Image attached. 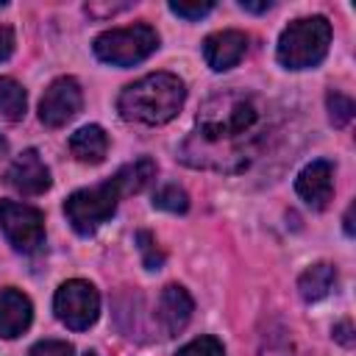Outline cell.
Masks as SVG:
<instances>
[{
  "instance_id": "cell-15",
  "label": "cell",
  "mask_w": 356,
  "mask_h": 356,
  "mask_svg": "<svg viewBox=\"0 0 356 356\" xmlns=\"http://www.w3.org/2000/svg\"><path fill=\"white\" fill-rule=\"evenodd\" d=\"M153 178H156V161H153L150 156H142V159H136V161H128V164H122V167L111 175V181L117 184L120 195H136V192H142L147 184H153Z\"/></svg>"
},
{
  "instance_id": "cell-6",
  "label": "cell",
  "mask_w": 356,
  "mask_h": 356,
  "mask_svg": "<svg viewBox=\"0 0 356 356\" xmlns=\"http://www.w3.org/2000/svg\"><path fill=\"white\" fill-rule=\"evenodd\" d=\"M53 312L56 317L72 328V331H86L89 325H95L97 314H100V295L97 289L83 281V278H72V281H64L58 289H56V298H53Z\"/></svg>"
},
{
  "instance_id": "cell-7",
  "label": "cell",
  "mask_w": 356,
  "mask_h": 356,
  "mask_svg": "<svg viewBox=\"0 0 356 356\" xmlns=\"http://www.w3.org/2000/svg\"><path fill=\"white\" fill-rule=\"evenodd\" d=\"M0 228L19 253H36L44 245V214L36 206L0 200Z\"/></svg>"
},
{
  "instance_id": "cell-28",
  "label": "cell",
  "mask_w": 356,
  "mask_h": 356,
  "mask_svg": "<svg viewBox=\"0 0 356 356\" xmlns=\"http://www.w3.org/2000/svg\"><path fill=\"white\" fill-rule=\"evenodd\" d=\"M342 222H345V234H348V236H353V203L348 206V211H345V220H342Z\"/></svg>"
},
{
  "instance_id": "cell-27",
  "label": "cell",
  "mask_w": 356,
  "mask_h": 356,
  "mask_svg": "<svg viewBox=\"0 0 356 356\" xmlns=\"http://www.w3.org/2000/svg\"><path fill=\"white\" fill-rule=\"evenodd\" d=\"M239 6L245 8V11H253V14H261V11H270V0H264V3H250V0H239Z\"/></svg>"
},
{
  "instance_id": "cell-5",
  "label": "cell",
  "mask_w": 356,
  "mask_h": 356,
  "mask_svg": "<svg viewBox=\"0 0 356 356\" xmlns=\"http://www.w3.org/2000/svg\"><path fill=\"white\" fill-rule=\"evenodd\" d=\"M120 189L117 184L108 178L97 186H89V189H78L72 192L67 200H64V214H67V222L72 225L75 234L81 236H89L95 234L106 220H111V214L117 211V203H120Z\"/></svg>"
},
{
  "instance_id": "cell-8",
  "label": "cell",
  "mask_w": 356,
  "mask_h": 356,
  "mask_svg": "<svg viewBox=\"0 0 356 356\" xmlns=\"http://www.w3.org/2000/svg\"><path fill=\"white\" fill-rule=\"evenodd\" d=\"M81 106H83L81 83L72 75H61L44 89L39 100V120L47 128H61L81 111Z\"/></svg>"
},
{
  "instance_id": "cell-17",
  "label": "cell",
  "mask_w": 356,
  "mask_h": 356,
  "mask_svg": "<svg viewBox=\"0 0 356 356\" xmlns=\"http://www.w3.org/2000/svg\"><path fill=\"white\" fill-rule=\"evenodd\" d=\"M25 106H28V95L22 83H17L8 75H0V117L17 122L25 117Z\"/></svg>"
},
{
  "instance_id": "cell-14",
  "label": "cell",
  "mask_w": 356,
  "mask_h": 356,
  "mask_svg": "<svg viewBox=\"0 0 356 356\" xmlns=\"http://www.w3.org/2000/svg\"><path fill=\"white\" fill-rule=\"evenodd\" d=\"M70 153L81 164H100L108 153V134L100 125H83L70 136Z\"/></svg>"
},
{
  "instance_id": "cell-11",
  "label": "cell",
  "mask_w": 356,
  "mask_h": 356,
  "mask_svg": "<svg viewBox=\"0 0 356 356\" xmlns=\"http://www.w3.org/2000/svg\"><path fill=\"white\" fill-rule=\"evenodd\" d=\"M295 192L312 206V209H325L334 197V164L325 159H317L306 164L298 178H295Z\"/></svg>"
},
{
  "instance_id": "cell-13",
  "label": "cell",
  "mask_w": 356,
  "mask_h": 356,
  "mask_svg": "<svg viewBox=\"0 0 356 356\" xmlns=\"http://www.w3.org/2000/svg\"><path fill=\"white\" fill-rule=\"evenodd\" d=\"M31 320H33V306L28 295H22L14 286L0 289V337L3 339L19 337L22 331H28Z\"/></svg>"
},
{
  "instance_id": "cell-20",
  "label": "cell",
  "mask_w": 356,
  "mask_h": 356,
  "mask_svg": "<svg viewBox=\"0 0 356 356\" xmlns=\"http://www.w3.org/2000/svg\"><path fill=\"white\" fill-rule=\"evenodd\" d=\"M175 356H225V348L217 337H197L186 342Z\"/></svg>"
},
{
  "instance_id": "cell-10",
  "label": "cell",
  "mask_w": 356,
  "mask_h": 356,
  "mask_svg": "<svg viewBox=\"0 0 356 356\" xmlns=\"http://www.w3.org/2000/svg\"><path fill=\"white\" fill-rule=\"evenodd\" d=\"M245 53H248V36L236 28H225L203 39V58L214 72L236 67L245 58Z\"/></svg>"
},
{
  "instance_id": "cell-18",
  "label": "cell",
  "mask_w": 356,
  "mask_h": 356,
  "mask_svg": "<svg viewBox=\"0 0 356 356\" xmlns=\"http://www.w3.org/2000/svg\"><path fill=\"white\" fill-rule=\"evenodd\" d=\"M153 209H161L170 214H184L189 209V195L175 184H167L153 195Z\"/></svg>"
},
{
  "instance_id": "cell-3",
  "label": "cell",
  "mask_w": 356,
  "mask_h": 356,
  "mask_svg": "<svg viewBox=\"0 0 356 356\" xmlns=\"http://www.w3.org/2000/svg\"><path fill=\"white\" fill-rule=\"evenodd\" d=\"M328 47L331 22L325 17H300L281 31L275 58L286 70H309L328 56Z\"/></svg>"
},
{
  "instance_id": "cell-21",
  "label": "cell",
  "mask_w": 356,
  "mask_h": 356,
  "mask_svg": "<svg viewBox=\"0 0 356 356\" xmlns=\"http://www.w3.org/2000/svg\"><path fill=\"white\" fill-rule=\"evenodd\" d=\"M136 242H139V250H142L145 267H147V270H159V267H161V261H164V253L156 248L153 236H150L147 231H139V234H136Z\"/></svg>"
},
{
  "instance_id": "cell-16",
  "label": "cell",
  "mask_w": 356,
  "mask_h": 356,
  "mask_svg": "<svg viewBox=\"0 0 356 356\" xmlns=\"http://www.w3.org/2000/svg\"><path fill=\"white\" fill-rule=\"evenodd\" d=\"M337 284V270L334 264H312L309 270H303V275L298 278V289H300V298L314 303V300H323Z\"/></svg>"
},
{
  "instance_id": "cell-9",
  "label": "cell",
  "mask_w": 356,
  "mask_h": 356,
  "mask_svg": "<svg viewBox=\"0 0 356 356\" xmlns=\"http://www.w3.org/2000/svg\"><path fill=\"white\" fill-rule=\"evenodd\" d=\"M6 184H8L11 189H17L19 195L33 197V195H42V192L50 189V170H47V164L42 161V156H39L33 147H28V150H22V153L8 164V170H6Z\"/></svg>"
},
{
  "instance_id": "cell-4",
  "label": "cell",
  "mask_w": 356,
  "mask_h": 356,
  "mask_svg": "<svg viewBox=\"0 0 356 356\" xmlns=\"http://www.w3.org/2000/svg\"><path fill=\"white\" fill-rule=\"evenodd\" d=\"M156 47H159V33L147 22L103 31L92 44L95 56L111 67H134V64L145 61L147 56H153Z\"/></svg>"
},
{
  "instance_id": "cell-23",
  "label": "cell",
  "mask_w": 356,
  "mask_h": 356,
  "mask_svg": "<svg viewBox=\"0 0 356 356\" xmlns=\"http://www.w3.org/2000/svg\"><path fill=\"white\" fill-rule=\"evenodd\" d=\"M214 8V3H170V11L184 19H200Z\"/></svg>"
},
{
  "instance_id": "cell-30",
  "label": "cell",
  "mask_w": 356,
  "mask_h": 356,
  "mask_svg": "<svg viewBox=\"0 0 356 356\" xmlns=\"http://www.w3.org/2000/svg\"><path fill=\"white\" fill-rule=\"evenodd\" d=\"M86 356H95V353H86Z\"/></svg>"
},
{
  "instance_id": "cell-1",
  "label": "cell",
  "mask_w": 356,
  "mask_h": 356,
  "mask_svg": "<svg viewBox=\"0 0 356 356\" xmlns=\"http://www.w3.org/2000/svg\"><path fill=\"white\" fill-rule=\"evenodd\" d=\"M259 108L256 103L242 92H225L211 97L197 120L195 134L184 145V161L195 167H214V170H245V147L239 145L245 134L256 128Z\"/></svg>"
},
{
  "instance_id": "cell-19",
  "label": "cell",
  "mask_w": 356,
  "mask_h": 356,
  "mask_svg": "<svg viewBox=\"0 0 356 356\" xmlns=\"http://www.w3.org/2000/svg\"><path fill=\"white\" fill-rule=\"evenodd\" d=\"M325 106H328V117H331V122H334L337 128H342V125H348V122L353 120L356 106H353V100H350L348 95L331 89L328 97H325Z\"/></svg>"
},
{
  "instance_id": "cell-22",
  "label": "cell",
  "mask_w": 356,
  "mask_h": 356,
  "mask_svg": "<svg viewBox=\"0 0 356 356\" xmlns=\"http://www.w3.org/2000/svg\"><path fill=\"white\" fill-rule=\"evenodd\" d=\"M28 356H72V345L64 339H42L28 350Z\"/></svg>"
},
{
  "instance_id": "cell-25",
  "label": "cell",
  "mask_w": 356,
  "mask_h": 356,
  "mask_svg": "<svg viewBox=\"0 0 356 356\" xmlns=\"http://www.w3.org/2000/svg\"><path fill=\"white\" fill-rule=\"evenodd\" d=\"M14 44H17L14 31H11L8 25H0V61H6V58L14 53Z\"/></svg>"
},
{
  "instance_id": "cell-26",
  "label": "cell",
  "mask_w": 356,
  "mask_h": 356,
  "mask_svg": "<svg viewBox=\"0 0 356 356\" xmlns=\"http://www.w3.org/2000/svg\"><path fill=\"white\" fill-rule=\"evenodd\" d=\"M350 331H353V328H350V323H339V325H334V339H339L342 345H348V348H350V345H353Z\"/></svg>"
},
{
  "instance_id": "cell-24",
  "label": "cell",
  "mask_w": 356,
  "mask_h": 356,
  "mask_svg": "<svg viewBox=\"0 0 356 356\" xmlns=\"http://www.w3.org/2000/svg\"><path fill=\"white\" fill-rule=\"evenodd\" d=\"M261 356H292V348L286 345V339L270 337V339H264V345H261Z\"/></svg>"
},
{
  "instance_id": "cell-12",
  "label": "cell",
  "mask_w": 356,
  "mask_h": 356,
  "mask_svg": "<svg viewBox=\"0 0 356 356\" xmlns=\"http://www.w3.org/2000/svg\"><path fill=\"white\" fill-rule=\"evenodd\" d=\"M192 312H195L192 295L181 284L164 286V292L159 295V320H161V328H164L167 337L184 331L189 317H192Z\"/></svg>"
},
{
  "instance_id": "cell-29",
  "label": "cell",
  "mask_w": 356,
  "mask_h": 356,
  "mask_svg": "<svg viewBox=\"0 0 356 356\" xmlns=\"http://www.w3.org/2000/svg\"><path fill=\"white\" fill-rule=\"evenodd\" d=\"M8 153V142H6V136L0 134V156H6Z\"/></svg>"
},
{
  "instance_id": "cell-2",
  "label": "cell",
  "mask_w": 356,
  "mask_h": 356,
  "mask_svg": "<svg viewBox=\"0 0 356 356\" xmlns=\"http://www.w3.org/2000/svg\"><path fill=\"white\" fill-rule=\"evenodd\" d=\"M186 100V86L172 72H150L128 83L117 97V111L128 122L139 125H164L178 117Z\"/></svg>"
}]
</instances>
